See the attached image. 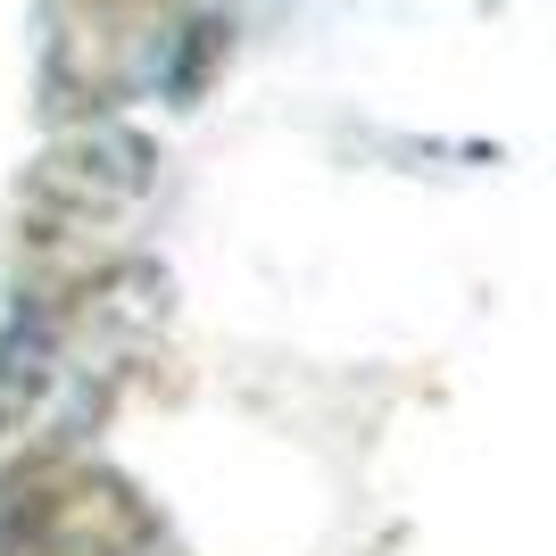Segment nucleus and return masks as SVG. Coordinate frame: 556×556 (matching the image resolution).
<instances>
[{"mask_svg":"<svg viewBox=\"0 0 556 556\" xmlns=\"http://www.w3.org/2000/svg\"><path fill=\"white\" fill-rule=\"evenodd\" d=\"M0 556H166V523L125 473L34 448L0 473Z\"/></svg>","mask_w":556,"mask_h":556,"instance_id":"f03ea898","label":"nucleus"},{"mask_svg":"<svg viewBox=\"0 0 556 556\" xmlns=\"http://www.w3.org/2000/svg\"><path fill=\"white\" fill-rule=\"evenodd\" d=\"M150 191V141L100 134L50 150L9 216V275L25 300H67L125 275V225Z\"/></svg>","mask_w":556,"mask_h":556,"instance_id":"f257e3e1","label":"nucleus"},{"mask_svg":"<svg viewBox=\"0 0 556 556\" xmlns=\"http://www.w3.org/2000/svg\"><path fill=\"white\" fill-rule=\"evenodd\" d=\"M175 25H184V0H59L50 116H100L125 92H141Z\"/></svg>","mask_w":556,"mask_h":556,"instance_id":"7ed1b4c3","label":"nucleus"}]
</instances>
